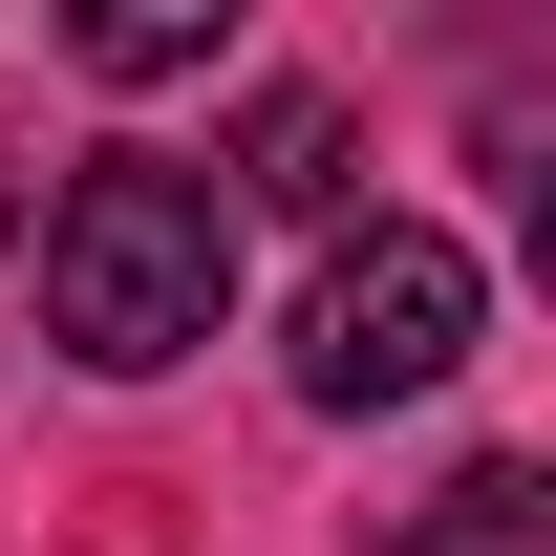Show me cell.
I'll list each match as a JSON object with an SVG mask.
<instances>
[{
    "label": "cell",
    "mask_w": 556,
    "mask_h": 556,
    "mask_svg": "<svg viewBox=\"0 0 556 556\" xmlns=\"http://www.w3.org/2000/svg\"><path fill=\"white\" fill-rule=\"evenodd\" d=\"M407 556H556V471L535 450H471V471L407 514Z\"/></svg>",
    "instance_id": "cell-4"
},
{
    "label": "cell",
    "mask_w": 556,
    "mask_h": 556,
    "mask_svg": "<svg viewBox=\"0 0 556 556\" xmlns=\"http://www.w3.org/2000/svg\"><path fill=\"white\" fill-rule=\"evenodd\" d=\"M86 65H108V86H172V65H214V0H108V22H86Z\"/></svg>",
    "instance_id": "cell-5"
},
{
    "label": "cell",
    "mask_w": 556,
    "mask_h": 556,
    "mask_svg": "<svg viewBox=\"0 0 556 556\" xmlns=\"http://www.w3.org/2000/svg\"><path fill=\"white\" fill-rule=\"evenodd\" d=\"M471 364V257L428 236V214H386V236H321V278H300V407H407V386H450Z\"/></svg>",
    "instance_id": "cell-2"
},
{
    "label": "cell",
    "mask_w": 556,
    "mask_h": 556,
    "mask_svg": "<svg viewBox=\"0 0 556 556\" xmlns=\"http://www.w3.org/2000/svg\"><path fill=\"white\" fill-rule=\"evenodd\" d=\"M214 321H236V214H214V172L86 150L65 193H43V343L108 364V386H150V364H193Z\"/></svg>",
    "instance_id": "cell-1"
},
{
    "label": "cell",
    "mask_w": 556,
    "mask_h": 556,
    "mask_svg": "<svg viewBox=\"0 0 556 556\" xmlns=\"http://www.w3.org/2000/svg\"><path fill=\"white\" fill-rule=\"evenodd\" d=\"M343 214V108H321V86H257V108H236V172H214V214Z\"/></svg>",
    "instance_id": "cell-3"
}]
</instances>
